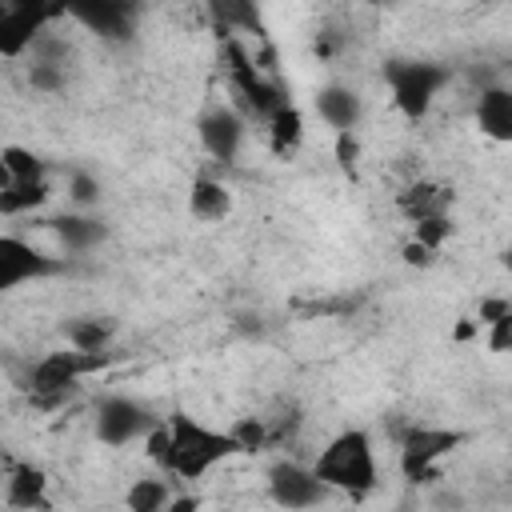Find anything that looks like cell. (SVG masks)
Returning <instances> with one entry per match:
<instances>
[{
	"label": "cell",
	"mask_w": 512,
	"mask_h": 512,
	"mask_svg": "<svg viewBox=\"0 0 512 512\" xmlns=\"http://www.w3.org/2000/svg\"><path fill=\"white\" fill-rule=\"evenodd\" d=\"M312 108H316V116L340 136V132H356L360 128V120H364V100H360V92L352 88V84H324V88H316V100H312Z\"/></svg>",
	"instance_id": "obj_13"
},
{
	"label": "cell",
	"mask_w": 512,
	"mask_h": 512,
	"mask_svg": "<svg viewBox=\"0 0 512 512\" xmlns=\"http://www.w3.org/2000/svg\"><path fill=\"white\" fill-rule=\"evenodd\" d=\"M304 136H308V128H304V112L288 100V104H280L268 120H264V140H268V152L272 156H280V160H288L300 144H304Z\"/></svg>",
	"instance_id": "obj_16"
},
{
	"label": "cell",
	"mask_w": 512,
	"mask_h": 512,
	"mask_svg": "<svg viewBox=\"0 0 512 512\" xmlns=\"http://www.w3.org/2000/svg\"><path fill=\"white\" fill-rule=\"evenodd\" d=\"M52 236L60 240L64 252H92L96 244H104L108 224L92 212H64L52 220Z\"/></svg>",
	"instance_id": "obj_15"
},
{
	"label": "cell",
	"mask_w": 512,
	"mask_h": 512,
	"mask_svg": "<svg viewBox=\"0 0 512 512\" xmlns=\"http://www.w3.org/2000/svg\"><path fill=\"white\" fill-rule=\"evenodd\" d=\"M212 16L224 24V32H260V12L252 4H212Z\"/></svg>",
	"instance_id": "obj_23"
},
{
	"label": "cell",
	"mask_w": 512,
	"mask_h": 512,
	"mask_svg": "<svg viewBox=\"0 0 512 512\" xmlns=\"http://www.w3.org/2000/svg\"><path fill=\"white\" fill-rule=\"evenodd\" d=\"M188 212H192L196 220H204V224L224 220V216L232 212V188H228L224 180L208 176V172L196 176L192 188H188Z\"/></svg>",
	"instance_id": "obj_18"
},
{
	"label": "cell",
	"mask_w": 512,
	"mask_h": 512,
	"mask_svg": "<svg viewBox=\"0 0 512 512\" xmlns=\"http://www.w3.org/2000/svg\"><path fill=\"white\" fill-rule=\"evenodd\" d=\"M52 200V180H12L8 188H0V216L16 220V216H32Z\"/></svg>",
	"instance_id": "obj_19"
},
{
	"label": "cell",
	"mask_w": 512,
	"mask_h": 512,
	"mask_svg": "<svg viewBox=\"0 0 512 512\" xmlns=\"http://www.w3.org/2000/svg\"><path fill=\"white\" fill-rule=\"evenodd\" d=\"M460 444H464V432H460V428H444V424H412V428L400 436V452H396L404 480H412V484H428V480H436L440 460L452 456Z\"/></svg>",
	"instance_id": "obj_6"
},
{
	"label": "cell",
	"mask_w": 512,
	"mask_h": 512,
	"mask_svg": "<svg viewBox=\"0 0 512 512\" xmlns=\"http://www.w3.org/2000/svg\"><path fill=\"white\" fill-rule=\"evenodd\" d=\"M484 328H488V348L492 352H508V344H512V316H500V320H492Z\"/></svg>",
	"instance_id": "obj_30"
},
{
	"label": "cell",
	"mask_w": 512,
	"mask_h": 512,
	"mask_svg": "<svg viewBox=\"0 0 512 512\" xmlns=\"http://www.w3.org/2000/svg\"><path fill=\"white\" fill-rule=\"evenodd\" d=\"M264 492L280 512H312L328 500L324 484L304 460H272L264 472Z\"/></svg>",
	"instance_id": "obj_8"
},
{
	"label": "cell",
	"mask_w": 512,
	"mask_h": 512,
	"mask_svg": "<svg viewBox=\"0 0 512 512\" xmlns=\"http://www.w3.org/2000/svg\"><path fill=\"white\" fill-rule=\"evenodd\" d=\"M64 264L44 252L40 244H32L28 236L20 232H0V292H16L24 284H36V280H48L56 276Z\"/></svg>",
	"instance_id": "obj_10"
},
{
	"label": "cell",
	"mask_w": 512,
	"mask_h": 512,
	"mask_svg": "<svg viewBox=\"0 0 512 512\" xmlns=\"http://www.w3.org/2000/svg\"><path fill=\"white\" fill-rule=\"evenodd\" d=\"M0 164H4L8 180H48V164L24 144H4L0 148Z\"/></svg>",
	"instance_id": "obj_22"
},
{
	"label": "cell",
	"mask_w": 512,
	"mask_h": 512,
	"mask_svg": "<svg viewBox=\"0 0 512 512\" xmlns=\"http://www.w3.org/2000/svg\"><path fill=\"white\" fill-rule=\"evenodd\" d=\"M476 128L492 140V144H508L512 140V88L504 84H484L476 96Z\"/></svg>",
	"instance_id": "obj_14"
},
{
	"label": "cell",
	"mask_w": 512,
	"mask_h": 512,
	"mask_svg": "<svg viewBox=\"0 0 512 512\" xmlns=\"http://www.w3.org/2000/svg\"><path fill=\"white\" fill-rule=\"evenodd\" d=\"M432 256H436V252H428V248H420L416 240H412V244L404 248V260H408V264H428Z\"/></svg>",
	"instance_id": "obj_32"
},
{
	"label": "cell",
	"mask_w": 512,
	"mask_h": 512,
	"mask_svg": "<svg viewBox=\"0 0 512 512\" xmlns=\"http://www.w3.org/2000/svg\"><path fill=\"white\" fill-rule=\"evenodd\" d=\"M64 16V4L40 0H0V60H24L40 44L44 32Z\"/></svg>",
	"instance_id": "obj_5"
},
{
	"label": "cell",
	"mask_w": 512,
	"mask_h": 512,
	"mask_svg": "<svg viewBox=\"0 0 512 512\" xmlns=\"http://www.w3.org/2000/svg\"><path fill=\"white\" fill-rule=\"evenodd\" d=\"M156 424V416L128 392H104L92 404V436L104 448H128L144 440V432Z\"/></svg>",
	"instance_id": "obj_7"
},
{
	"label": "cell",
	"mask_w": 512,
	"mask_h": 512,
	"mask_svg": "<svg viewBox=\"0 0 512 512\" xmlns=\"http://www.w3.org/2000/svg\"><path fill=\"white\" fill-rule=\"evenodd\" d=\"M228 432H232V440H236V448H240V452H260V448L268 444V428H264L256 416L236 420Z\"/></svg>",
	"instance_id": "obj_27"
},
{
	"label": "cell",
	"mask_w": 512,
	"mask_h": 512,
	"mask_svg": "<svg viewBox=\"0 0 512 512\" xmlns=\"http://www.w3.org/2000/svg\"><path fill=\"white\" fill-rule=\"evenodd\" d=\"M356 160H360V140H356V132H340V136H336V164H340L344 172H356Z\"/></svg>",
	"instance_id": "obj_29"
},
{
	"label": "cell",
	"mask_w": 512,
	"mask_h": 512,
	"mask_svg": "<svg viewBox=\"0 0 512 512\" xmlns=\"http://www.w3.org/2000/svg\"><path fill=\"white\" fill-rule=\"evenodd\" d=\"M384 84L392 92V104L408 120H424L440 92L448 88V68L436 60H388Z\"/></svg>",
	"instance_id": "obj_4"
},
{
	"label": "cell",
	"mask_w": 512,
	"mask_h": 512,
	"mask_svg": "<svg viewBox=\"0 0 512 512\" xmlns=\"http://www.w3.org/2000/svg\"><path fill=\"white\" fill-rule=\"evenodd\" d=\"M164 424H168V464H164V472L172 480L196 484V480L212 476L220 464H228L232 456H240L228 428H212L208 420H200L192 412H172Z\"/></svg>",
	"instance_id": "obj_2"
},
{
	"label": "cell",
	"mask_w": 512,
	"mask_h": 512,
	"mask_svg": "<svg viewBox=\"0 0 512 512\" xmlns=\"http://www.w3.org/2000/svg\"><path fill=\"white\" fill-rule=\"evenodd\" d=\"M396 204H400L408 224H420V220H432V216H448L452 192L444 184H436V180H416L396 196Z\"/></svg>",
	"instance_id": "obj_17"
},
{
	"label": "cell",
	"mask_w": 512,
	"mask_h": 512,
	"mask_svg": "<svg viewBox=\"0 0 512 512\" xmlns=\"http://www.w3.org/2000/svg\"><path fill=\"white\" fill-rule=\"evenodd\" d=\"M196 140L216 164H236L248 144V120L232 108V100H216L196 116Z\"/></svg>",
	"instance_id": "obj_9"
},
{
	"label": "cell",
	"mask_w": 512,
	"mask_h": 512,
	"mask_svg": "<svg viewBox=\"0 0 512 512\" xmlns=\"http://www.w3.org/2000/svg\"><path fill=\"white\" fill-rule=\"evenodd\" d=\"M4 484V500L16 512H44L48 508V472L40 464L28 460H12L0 476Z\"/></svg>",
	"instance_id": "obj_12"
},
{
	"label": "cell",
	"mask_w": 512,
	"mask_h": 512,
	"mask_svg": "<svg viewBox=\"0 0 512 512\" xmlns=\"http://www.w3.org/2000/svg\"><path fill=\"white\" fill-rule=\"evenodd\" d=\"M68 200H72V208L76 212H88V208H96L100 204V180L92 176V172H72L68 176Z\"/></svg>",
	"instance_id": "obj_24"
},
{
	"label": "cell",
	"mask_w": 512,
	"mask_h": 512,
	"mask_svg": "<svg viewBox=\"0 0 512 512\" xmlns=\"http://www.w3.org/2000/svg\"><path fill=\"white\" fill-rule=\"evenodd\" d=\"M144 456H148V464H156L160 472H164V464H168V424L164 420H156L148 432H144ZM168 476V472H164Z\"/></svg>",
	"instance_id": "obj_28"
},
{
	"label": "cell",
	"mask_w": 512,
	"mask_h": 512,
	"mask_svg": "<svg viewBox=\"0 0 512 512\" xmlns=\"http://www.w3.org/2000/svg\"><path fill=\"white\" fill-rule=\"evenodd\" d=\"M64 20H76L84 32L124 44L136 32V8L124 0H88V4H64Z\"/></svg>",
	"instance_id": "obj_11"
},
{
	"label": "cell",
	"mask_w": 512,
	"mask_h": 512,
	"mask_svg": "<svg viewBox=\"0 0 512 512\" xmlns=\"http://www.w3.org/2000/svg\"><path fill=\"white\" fill-rule=\"evenodd\" d=\"M312 472L332 496L364 500L380 484V460H376V440L364 428H340L336 436L324 440V448L312 456Z\"/></svg>",
	"instance_id": "obj_1"
},
{
	"label": "cell",
	"mask_w": 512,
	"mask_h": 512,
	"mask_svg": "<svg viewBox=\"0 0 512 512\" xmlns=\"http://www.w3.org/2000/svg\"><path fill=\"white\" fill-rule=\"evenodd\" d=\"M64 340H68V348H76V352L100 356V352H108V344H112V324L100 320V316H80V320L68 324Z\"/></svg>",
	"instance_id": "obj_21"
},
{
	"label": "cell",
	"mask_w": 512,
	"mask_h": 512,
	"mask_svg": "<svg viewBox=\"0 0 512 512\" xmlns=\"http://www.w3.org/2000/svg\"><path fill=\"white\" fill-rule=\"evenodd\" d=\"M216 512H240V508H216Z\"/></svg>",
	"instance_id": "obj_33"
},
{
	"label": "cell",
	"mask_w": 512,
	"mask_h": 512,
	"mask_svg": "<svg viewBox=\"0 0 512 512\" xmlns=\"http://www.w3.org/2000/svg\"><path fill=\"white\" fill-rule=\"evenodd\" d=\"M108 356L112 352L88 356V352H76V348H52V352H44L28 368V400H32V408H44V412L64 408L80 392L84 376H92L96 368H104Z\"/></svg>",
	"instance_id": "obj_3"
},
{
	"label": "cell",
	"mask_w": 512,
	"mask_h": 512,
	"mask_svg": "<svg viewBox=\"0 0 512 512\" xmlns=\"http://www.w3.org/2000/svg\"><path fill=\"white\" fill-rule=\"evenodd\" d=\"M64 64H48V60H32L28 64V84L36 88V92H44V96H56V92H64Z\"/></svg>",
	"instance_id": "obj_25"
},
{
	"label": "cell",
	"mask_w": 512,
	"mask_h": 512,
	"mask_svg": "<svg viewBox=\"0 0 512 512\" xmlns=\"http://www.w3.org/2000/svg\"><path fill=\"white\" fill-rule=\"evenodd\" d=\"M172 476L164 472H148V476H136L124 492V508L128 512H164L168 500H172Z\"/></svg>",
	"instance_id": "obj_20"
},
{
	"label": "cell",
	"mask_w": 512,
	"mask_h": 512,
	"mask_svg": "<svg viewBox=\"0 0 512 512\" xmlns=\"http://www.w3.org/2000/svg\"><path fill=\"white\" fill-rule=\"evenodd\" d=\"M448 232H452V220H448V216H432V220L412 224V240H416L420 248H428V252H440V244L448 240Z\"/></svg>",
	"instance_id": "obj_26"
},
{
	"label": "cell",
	"mask_w": 512,
	"mask_h": 512,
	"mask_svg": "<svg viewBox=\"0 0 512 512\" xmlns=\"http://www.w3.org/2000/svg\"><path fill=\"white\" fill-rule=\"evenodd\" d=\"M164 512H204V500L196 492H172V500H168Z\"/></svg>",
	"instance_id": "obj_31"
}]
</instances>
